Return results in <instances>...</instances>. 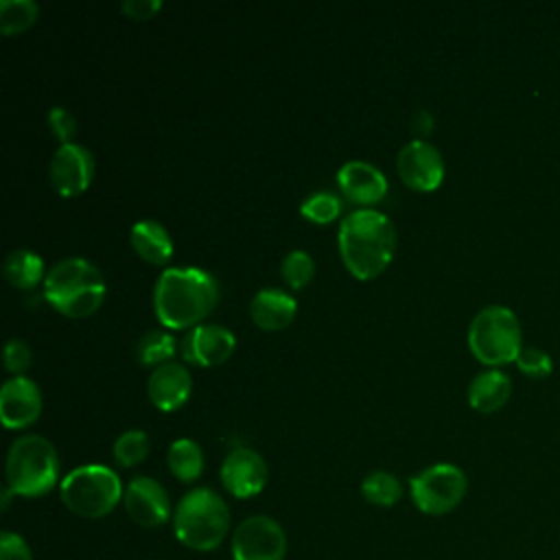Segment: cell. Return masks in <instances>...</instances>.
Masks as SVG:
<instances>
[{
  "label": "cell",
  "mask_w": 560,
  "mask_h": 560,
  "mask_svg": "<svg viewBox=\"0 0 560 560\" xmlns=\"http://www.w3.org/2000/svg\"><path fill=\"white\" fill-rule=\"evenodd\" d=\"M217 300L219 284L201 267H166L153 287V311L166 328H195Z\"/></svg>",
  "instance_id": "6da1fadb"
},
{
  "label": "cell",
  "mask_w": 560,
  "mask_h": 560,
  "mask_svg": "<svg viewBox=\"0 0 560 560\" xmlns=\"http://www.w3.org/2000/svg\"><path fill=\"white\" fill-rule=\"evenodd\" d=\"M337 241L350 273L368 280L389 265L396 249V228L385 212L359 208L343 217Z\"/></svg>",
  "instance_id": "7a4b0ae2"
},
{
  "label": "cell",
  "mask_w": 560,
  "mask_h": 560,
  "mask_svg": "<svg viewBox=\"0 0 560 560\" xmlns=\"http://www.w3.org/2000/svg\"><path fill=\"white\" fill-rule=\"evenodd\" d=\"M105 278L81 256L61 258L44 276L46 300L66 317H88L105 300Z\"/></svg>",
  "instance_id": "3957f363"
},
{
  "label": "cell",
  "mask_w": 560,
  "mask_h": 560,
  "mask_svg": "<svg viewBox=\"0 0 560 560\" xmlns=\"http://www.w3.org/2000/svg\"><path fill=\"white\" fill-rule=\"evenodd\" d=\"M173 529L177 540L195 551L217 549L230 529L228 503L210 488H195L175 505Z\"/></svg>",
  "instance_id": "277c9868"
},
{
  "label": "cell",
  "mask_w": 560,
  "mask_h": 560,
  "mask_svg": "<svg viewBox=\"0 0 560 560\" xmlns=\"http://www.w3.org/2000/svg\"><path fill=\"white\" fill-rule=\"evenodd\" d=\"M59 472V457L50 440L26 433L13 440L7 453V486L20 497L46 494Z\"/></svg>",
  "instance_id": "5b68a950"
},
{
  "label": "cell",
  "mask_w": 560,
  "mask_h": 560,
  "mask_svg": "<svg viewBox=\"0 0 560 560\" xmlns=\"http://www.w3.org/2000/svg\"><path fill=\"white\" fill-rule=\"evenodd\" d=\"M63 505L83 518H101L109 514L125 490L120 477L103 464H85L70 470L59 486Z\"/></svg>",
  "instance_id": "8992f818"
},
{
  "label": "cell",
  "mask_w": 560,
  "mask_h": 560,
  "mask_svg": "<svg viewBox=\"0 0 560 560\" xmlns=\"http://www.w3.org/2000/svg\"><path fill=\"white\" fill-rule=\"evenodd\" d=\"M468 348L486 365H503L521 354V324L501 304L481 308L468 326Z\"/></svg>",
  "instance_id": "52a82bcc"
},
{
  "label": "cell",
  "mask_w": 560,
  "mask_h": 560,
  "mask_svg": "<svg viewBox=\"0 0 560 560\" xmlns=\"http://www.w3.org/2000/svg\"><path fill=\"white\" fill-rule=\"evenodd\" d=\"M466 475L455 464H433L409 479V492L416 508L424 514H446L459 505L466 494Z\"/></svg>",
  "instance_id": "ba28073f"
},
{
  "label": "cell",
  "mask_w": 560,
  "mask_h": 560,
  "mask_svg": "<svg viewBox=\"0 0 560 560\" xmlns=\"http://www.w3.org/2000/svg\"><path fill=\"white\" fill-rule=\"evenodd\" d=\"M287 536L278 521L265 514L247 516L232 534L234 560H282Z\"/></svg>",
  "instance_id": "9c48e42d"
},
{
  "label": "cell",
  "mask_w": 560,
  "mask_h": 560,
  "mask_svg": "<svg viewBox=\"0 0 560 560\" xmlns=\"http://www.w3.org/2000/svg\"><path fill=\"white\" fill-rule=\"evenodd\" d=\"M396 171L409 188L427 192L442 184L444 160L435 144L416 138L400 147L396 155Z\"/></svg>",
  "instance_id": "30bf717a"
},
{
  "label": "cell",
  "mask_w": 560,
  "mask_h": 560,
  "mask_svg": "<svg viewBox=\"0 0 560 560\" xmlns=\"http://www.w3.org/2000/svg\"><path fill=\"white\" fill-rule=\"evenodd\" d=\"M50 184L61 197L83 192L94 175V158L88 147L79 142H63L55 149L48 166Z\"/></svg>",
  "instance_id": "8fae6325"
},
{
  "label": "cell",
  "mask_w": 560,
  "mask_h": 560,
  "mask_svg": "<svg viewBox=\"0 0 560 560\" xmlns=\"http://www.w3.org/2000/svg\"><path fill=\"white\" fill-rule=\"evenodd\" d=\"M125 512L142 527H158L171 516V499L160 481L147 475L133 477L122 494Z\"/></svg>",
  "instance_id": "7c38bea8"
},
{
  "label": "cell",
  "mask_w": 560,
  "mask_h": 560,
  "mask_svg": "<svg viewBox=\"0 0 560 560\" xmlns=\"http://www.w3.org/2000/svg\"><path fill=\"white\" fill-rule=\"evenodd\" d=\"M221 481L236 499L258 494L267 483V464L260 453L249 446L232 448L221 464Z\"/></svg>",
  "instance_id": "4fadbf2b"
},
{
  "label": "cell",
  "mask_w": 560,
  "mask_h": 560,
  "mask_svg": "<svg viewBox=\"0 0 560 560\" xmlns=\"http://www.w3.org/2000/svg\"><path fill=\"white\" fill-rule=\"evenodd\" d=\"M234 348H236L234 332L214 322L197 324L182 339L184 359L203 368L223 363L234 352Z\"/></svg>",
  "instance_id": "5bb4252c"
},
{
  "label": "cell",
  "mask_w": 560,
  "mask_h": 560,
  "mask_svg": "<svg viewBox=\"0 0 560 560\" xmlns=\"http://www.w3.org/2000/svg\"><path fill=\"white\" fill-rule=\"evenodd\" d=\"M42 411V392L24 374L11 376L0 389V420L7 429H20L37 420Z\"/></svg>",
  "instance_id": "9a60e30c"
},
{
  "label": "cell",
  "mask_w": 560,
  "mask_h": 560,
  "mask_svg": "<svg viewBox=\"0 0 560 560\" xmlns=\"http://www.w3.org/2000/svg\"><path fill=\"white\" fill-rule=\"evenodd\" d=\"M192 392V376L188 368L177 361L155 365L147 381V394L151 402L162 411L179 409Z\"/></svg>",
  "instance_id": "2e32d148"
},
{
  "label": "cell",
  "mask_w": 560,
  "mask_h": 560,
  "mask_svg": "<svg viewBox=\"0 0 560 560\" xmlns=\"http://www.w3.org/2000/svg\"><path fill=\"white\" fill-rule=\"evenodd\" d=\"M337 184L341 192L357 203H376L387 192V177L365 160H350L339 166Z\"/></svg>",
  "instance_id": "e0dca14e"
},
{
  "label": "cell",
  "mask_w": 560,
  "mask_h": 560,
  "mask_svg": "<svg viewBox=\"0 0 560 560\" xmlns=\"http://www.w3.org/2000/svg\"><path fill=\"white\" fill-rule=\"evenodd\" d=\"M298 311V302L291 293L278 287H265L256 291L249 302L252 319L265 330H280L284 328Z\"/></svg>",
  "instance_id": "ac0fdd59"
},
{
  "label": "cell",
  "mask_w": 560,
  "mask_h": 560,
  "mask_svg": "<svg viewBox=\"0 0 560 560\" xmlns=\"http://www.w3.org/2000/svg\"><path fill=\"white\" fill-rule=\"evenodd\" d=\"M512 394L510 376L501 370H483L468 385V402L481 413H492L501 409Z\"/></svg>",
  "instance_id": "d6986e66"
},
{
  "label": "cell",
  "mask_w": 560,
  "mask_h": 560,
  "mask_svg": "<svg viewBox=\"0 0 560 560\" xmlns=\"http://www.w3.org/2000/svg\"><path fill=\"white\" fill-rule=\"evenodd\" d=\"M129 241L140 258L153 265H162L173 254V238L168 230L155 219H140L131 225Z\"/></svg>",
  "instance_id": "ffe728a7"
},
{
  "label": "cell",
  "mask_w": 560,
  "mask_h": 560,
  "mask_svg": "<svg viewBox=\"0 0 560 560\" xmlns=\"http://www.w3.org/2000/svg\"><path fill=\"white\" fill-rule=\"evenodd\" d=\"M2 273L9 280V284H13L18 289H31L44 276V260L33 249L18 247L7 254L4 262H2Z\"/></svg>",
  "instance_id": "44dd1931"
},
{
  "label": "cell",
  "mask_w": 560,
  "mask_h": 560,
  "mask_svg": "<svg viewBox=\"0 0 560 560\" xmlns=\"http://www.w3.org/2000/svg\"><path fill=\"white\" fill-rule=\"evenodd\" d=\"M166 462H168V468L171 472L184 481V483H190L195 481L201 470H203V453H201V446L190 440V438H179L175 440L171 446H168V453H166Z\"/></svg>",
  "instance_id": "7402d4cb"
},
{
  "label": "cell",
  "mask_w": 560,
  "mask_h": 560,
  "mask_svg": "<svg viewBox=\"0 0 560 560\" xmlns=\"http://www.w3.org/2000/svg\"><path fill=\"white\" fill-rule=\"evenodd\" d=\"M361 494L365 501H370L374 505L389 508V505L398 503V499L402 497V486L396 475H392L387 470H372L361 481Z\"/></svg>",
  "instance_id": "603a6c76"
},
{
  "label": "cell",
  "mask_w": 560,
  "mask_h": 560,
  "mask_svg": "<svg viewBox=\"0 0 560 560\" xmlns=\"http://www.w3.org/2000/svg\"><path fill=\"white\" fill-rule=\"evenodd\" d=\"M175 337L166 330H147L136 343V359L142 365H162L175 354Z\"/></svg>",
  "instance_id": "cb8c5ba5"
},
{
  "label": "cell",
  "mask_w": 560,
  "mask_h": 560,
  "mask_svg": "<svg viewBox=\"0 0 560 560\" xmlns=\"http://www.w3.org/2000/svg\"><path fill=\"white\" fill-rule=\"evenodd\" d=\"M39 7L33 0H0V31L4 35L20 33L37 20Z\"/></svg>",
  "instance_id": "d4e9b609"
},
{
  "label": "cell",
  "mask_w": 560,
  "mask_h": 560,
  "mask_svg": "<svg viewBox=\"0 0 560 560\" xmlns=\"http://www.w3.org/2000/svg\"><path fill=\"white\" fill-rule=\"evenodd\" d=\"M149 435L142 429H127L114 442V459L129 468L140 464L149 453Z\"/></svg>",
  "instance_id": "484cf974"
},
{
  "label": "cell",
  "mask_w": 560,
  "mask_h": 560,
  "mask_svg": "<svg viewBox=\"0 0 560 560\" xmlns=\"http://www.w3.org/2000/svg\"><path fill=\"white\" fill-rule=\"evenodd\" d=\"M341 212V199L335 192L317 190L302 199L300 214L313 223H328Z\"/></svg>",
  "instance_id": "4316f807"
},
{
  "label": "cell",
  "mask_w": 560,
  "mask_h": 560,
  "mask_svg": "<svg viewBox=\"0 0 560 560\" xmlns=\"http://www.w3.org/2000/svg\"><path fill=\"white\" fill-rule=\"evenodd\" d=\"M280 273L289 287L293 289L306 287L315 273L313 256L306 249H291L280 262Z\"/></svg>",
  "instance_id": "83f0119b"
},
{
  "label": "cell",
  "mask_w": 560,
  "mask_h": 560,
  "mask_svg": "<svg viewBox=\"0 0 560 560\" xmlns=\"http://www.w3.org/2000/svg\"><path fill=\"white\" fill-rule=\"evenodd\" d=\"M516 365L523 374H527L532 378H545L553 370L551 357L540 348H523L521 354L516 357Z\"/></svg>",
  "instance_id": "f1b7e54d"
},
{
  "label": "cell",
  "mask_w": 560,
  "mask_h": 560,
  "mask_svg": "<svg viewBox=\"0 0 560 560\" xmlns=\"http://www.w3.org/2000/svg\"><path fill=\"white\" fill-rule=\"evenodd\" d=\"M2 359H4V368L18 376L24 370H28V365L33 361V354H31V348L24 339L11 337L4 346V350H2Z\"/></svg>",
  "instance_id": "f546056e"
},
{
  "label": "cell",
  "mask_w": 560,
  "mask_h": 560,
  "mask_svg": "<svg viewBox=\"0 0 560 560\" xmlns=\"http://www.w3.org/2000/svg\"><path fill=\"white\" fill-rule=\"evenodd\" d=\"M48 125L52 129V133L63 142H72V136L77 133V120L74 116L66 109V107H50L48 109Z\"/></svg>",
  "instance_id": "4dcf8cb0"
},
{
  "label": "cell",
  "mask_w": 560,
  "mask_h": 560,
  "mask_svg": "<svg viewBox=\"0 0 560 560\" xmlns=\"http://www.w3.org/2000/svg\"><path fill=\"white\" fill-rule=\"evenodd\" d=\"M0 560H33L28 542L15 532H2L0 536Z\"/></svg>",
  "instance_id": "1f68e13d"
},
{
  "label": "cell",
  "mask_w": 560,
  "mask_h": 560,
  "mask_svg": "<svg viewBox=\"0 0 560 560\" xmlns=\"http://www.w3.org/2000/svg\"><path fill=\"white\" fill-rule=\"evenodd\" d=\"M162 9V0H125L120 11L133 20H147Z\"/></svg>",
  "instance_id": "d6a6232c"
}]
</instances>
